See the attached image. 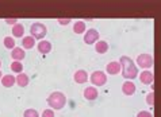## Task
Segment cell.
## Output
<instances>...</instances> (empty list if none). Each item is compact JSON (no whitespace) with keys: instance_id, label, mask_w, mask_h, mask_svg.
I'll use <instances>...</instances> for the list:
<instances>
[{"instance_id":"13","label":"cell","mask_w":161,"mask_h":117,"mask_svg":"<svg viewBox=\"0 0 161 117\" xmlns=\"http://www.w3.org/2000/svg\"><path fill=\"white\" fill-rule=\"evenodd\" d=\"M37 48H38V51L41 53V54H49V53L52 51L53 46H52V43L49 42V40H41V42L38 43Z\"/></svg>"},{"instance_id":"29","label":"cell","mask_w":161,"mask_h":117,"mask_svg":"<svg viewBox=\"0 0 161 117\" xmlns=\"http://www.w3.org/2000/svg\"><path fill=\"white\" fill-rule=\"evenodd\" d=\"M0 67H2V61H0Z\"/></svg>"},{"instance_id":"17","label":"cell","mask_w":161,"mask_h":117,"mask_svg":"<svg viewBox=\"0 0 161 117\" xmlns=\"http://www.w3.org/2000/svg\"><path fill=\"white\" fill-rule=\"evenodd\" d=\"M108 48H110V46L106 40H99V42L95 44V51L97 54H106L107 51H108Z\"/></svg>"},{"instance_id":"25","label":"cell","mask_w":161,"mask_h":117,"mask_svg":"<svg viewBox=\"0 0 161 117\" xmlns=\"http://www.w3.org/2000/svg\"><path fill=\"white\" fill-rule=\"evenodd\" d=\"M136 117H153V114L150 113V112H146V110H141L138 112Z\"/></svg>"},{"instance_id":"22","label":"cell","mask_w":161,"mask_h":117,"mask_svg":"<svg viewBox=\"0 0 161 117\" xmlns=\"http://www.w3.org/2000/svg\"><path fill=\"white\" fill-rule=\"evenodd\" d=\"M23 117H39V114L35 109H26L23 112Z\"/></svg>"},{"instance_id":"28","label":"cell","mask_w":161,"mask_h":117,"mask_svg":"<svg viewBox=\"0 0 161 117\" xmlns=\"http://www.w3.org/2000/svg\"><path fill=\"white\" fill-rule=\"evenodd\" d=\"M2 78H3V74H2V71H0V81H2Z\"/></svg>"},{"instance_id":"10","label":"cell","mask_w":161,"mask_h":117,"mask_svg":"<svg viewBox=\"0 0 161 117\" xmlns=\"http://www.w3.org/2000/svg\"><path fill=\"white\" fill-rule=\"evenodd\" d=\"M83 96H84V98H86V100L93 101V100H96V98H97V96H99V92L96 90L95 86H88V88L84 89Z\"/></svg>"},{"instance_id":"1","label":"cell","mask_w":161,"mask_h":117,"mask_svg":"<svg viewBox=\"0 0 161 117\" xmlns=\"http://www.w3.org/2000/svg\"><path fill=\"white\" fill-rule=\"evenodd\" d=\"M119 62H120V66H122V71H120V73H122V77L125 79L131 81L138 77V69L131 58L122 55L119 58Z\"/></svg>"},{"instance_id":"27","label":"cell","mask_w":161,"mask_h":117,"mask_svg":"<svg viewBox=\"0 0 161 117\" xmlns=\"http://www.w3.org/2000/svg\"><path fill=\"white\" fill-rule=\"evenodd\" d=\"M6 23H7V24H14V26H15V24L18 23V20L15 19V18H12V19H6Z\"/></svg>"},{"instance_id":"15","label":"cell","mask_w":161,"mask_h":117,"mask_svg":"<svg viewBox=\"0 0 161 117\" xmlns=\"http://www.w3.org/2000/svg\"><path fill=\"white\" fill-rule=\"evenodd\" d=\"M35 46V38H33L30 35V37H23L22 38V47L25 48V50H30V48H33Z\"/></svg>"},{"instance_id":"26","label":"cell","mask_w":161,"mask_h":117,"mask_svg":"<svg viewBox=\"0 0 161 117\" xmlns=\"http://www.w3.org/2000/svg\"><path fill=\"white\" fill-rule=\"evenodd\" d=\"M70 23V19H58V24L61 26H66Z\"/></svg>"},{"instance_id":"6","label":"cell","mask_w":161,"mask_h":117,"mask_svg":"<svg viewBox=\"0 0 161 117\" xmlns=\"http://www.w3.org/2000/svg\"><path fill=\"white\" fill-rule=\"evenodd\" d=\"M99 42V31L95 28H89L84 34V43L87 44H96Z\"/></svg>"},{"instance_id":"19","label":"cell","mask_w":161,"mask_h":117,"mask_svg":"<svg viewBox=\"0 0 161 117\" xmlns=\"http://www.w3.org/2000/svg\"><path fill=\"white\" fill-rule=\"evenodd\" d=\"M86 28H87V26L83 20L75 22V26H73V33L75 34H86V31H87Z\"/></svg>"},{"instance_id":"18","label":"cell","mask_w":161,"mask_h":117,"mask_svg":"<svg viewBox=\"0 0 161 117\" xmlns=\"http://www.w3.org/2000/svg\"><path fill=\"white\" fill-rule=\"evenodd\" d=\"M12 35L15 38L25 37V26L22 23H16L15 26H12Z\"/></svg>"},{"instance_id":"7","label":"cell","mask_w":161,"mask_h":117,"mask_svg":"<svg viewBox=\"0 0 161 117\" xmlns=\"http://www.w3.org/2000/svg\"><path fill=\"white\" fill-rule=\"evenodd\" d=\"M106 71H107V74H110V75H117L118 73H120V71H122V66H120V62H119V61H113V62H110V64H107Z\"/></svg>"},{"instance_id":"21","label":"cell","mask_w":161,"mask_h":117,"mask_svg":"<svg viewBox=\"0 0 161 117\" xmlns=\"http://www.w3.org/2000/svg\"><path fill=\"white\" fill-rule=\"evenodd\" d=\"M3 43H4V46H6L7 48H11V50H14L15 48V39L12 37H6L4 40H3Z\"/></svg>"},{"instance_id":"20","label":"cell","mask_w":161,"mask_h":117,"mask_svg":"<svg viewBox=\"0 0 161 117\" xmlns=\"http://www.w3.org/2000/svg\"><path fill=\"white\" fill-rule=\"evenodd\" d=\"M11 70H12V71H15V73H18V74L23 73V65H22V62L14 61V62L11 64Z\"/></svg>"},{"instance_id":"16","label":"cell","mask_w":161,"mask_h":117,"mask_svg":"<svg viewBox=\"0 0 161 117\" xmlns=\"http://www.w3.org/2000/svg\"><path fill=\"white\" fill-rule=\"evenodd\" d=\"M29 75L27 74H25V73H20V74H18L16 75V85L19 88H26L29 85Z\"/></svg>"},{"instance_id":"8","label":"cell","mask_w":161,"mask_h":117,"mask_svg":"<svg viewBox=\"0 0 161 117\" xmlns=\"http://www.w3.org/2000/svg\"><path fill=\"white\" fill-rule=\"evenodd\" d=\"M73 79L76 84H86L87 81H89V75L84 69H79L77 71H75Z\"/></svg>"},{"instance_id":"4","label":"cell","mask_w":161,"mask_h":117,"mask_svg":"<svg viewBox=\"0 0 161 117\" xmlns=\"http://www.w3.org/2000/svg\"><path fill=\"white\" fill-rule=\"evenodd\" d=\"M136 62H137V65L140 66L141 69L147 70V69H150V67H153V65H154V58H153L152 54L144 53V54H140V55L137 57Z\"/></svg>"},{"instance_id":"3","label":"cell","mask_w":161,"mask_h":117,"mask_svg":"<svg viewBox=\"0 0 161 117\" xmlns=\"http://www.w3.org/2000/svg\"><path fill=\"white\" fill-rule=\"evenodd\" d=\"M47 34V28L46 26L41 22H35V23L31 24L30 27V35L35 39H39V40H43V38L46 37Z\"/></svg>"},{"instance_id":"14","label":"cell","mask_w":161,"mask_h":117,"mask_svg":"<svg viewBox=\"0 0 161 117\" xmlns=\"http://www.w3.org/2000/svg\"><path fill=\"white\" fill-rule=\"evenodd\" d=\"M0 82H2L4 88H11L16 84V77H14V75H11V74H6V75H3Z\"/></svg>"},{"instance_id":"12","label":"cell","mask_w":161,"mask_h":117,"mask_svg":"<svg viewBox=\"0 0 161 117\" xmlns=\"http://www.w3.org/2000/svg\"><path fill=\"white\" fill-rule=\"evenodd\" d=\"M11 58L14 61H18V62H22L26 58V51H25V48H22V47H15L14 50L11 51Z\"/></svg>"},{"instance_id":"5","label":"cell","mask_w":161,"mask_h":117,"mask_svg":"<svg viewBox=\"0 0 161 117\" xmlns=\"http://www.w3.org/2000/svg\"><path fill=\"white\" fill-rule=\"evenodd\" d=\"M89 81L92 82V85L95 88H99V86H104L107 84V75L104 71H100V70H96L89 75Z\"/></svg>"},{"instance_id":"9","label":"cell","mask_w":161,"mask_h":117,"mask_svg":"<svg viewBox=\"0 0 161 117\" xmlns=\"http://www.w3.org/2000/svg\"><path fill=\"white\" fill-rule=\"evenodd\" d=\"M140 81L144 85H153L154 82V74L150 70H144L140 74Z\"/></svg>"},{"instance_id":"2","label":"cell","mask_w":161,"mask_h":117,"mask_svg":"<svg viewBox=\"0 0 161 117\" xmlns=\"http://www.w3.org/2000/svg\"><path fill=\"white\" fill-rule=\"evenodd\" d=\"M47 105L53 110H60L66 105V96L61 92H53L47 97Z\"/></svg>"},{"instance_id":"24","label":"cell","mask_w":161,"mask_h":117,"mask_svg":"<svg viewBox=\"0 0 161 117\" xmlns=\"http://www.w3.org/2000/svg\"><path fill=\"white\" fill-rule=\"evenodd\" d=\"M42 117H56V114H54V112H53V109H45L43 112H42Z\"/></svg>"},{"instance_id":"23","label":"cell","mask_w":161,"mask_h":117,"mask_svg":"<svg viewBox=\"0 0 161 117\" xmlns=\"http://www.w3.org/2000/svg\"><path fill=\"white\" fill-rule=\"evenodd\" d=\"M146 104L149 106L154 105V92H150V93L146 94Z\"/></svg>"},{"instance_id":"11","label":"cell","mask_w":161,"mask_h":117,"mask_svg":"<svg viewBox=\"0 0 161 117\" xmlns=\"http://www.w3.org/2000/svg\"><path fill=\"white\" fill-rule=\"evenodd\" d=\"M122 92L125 96H133L136 93V85L133 81H125L122 85Z\"/></svg>"}]
</instances>
